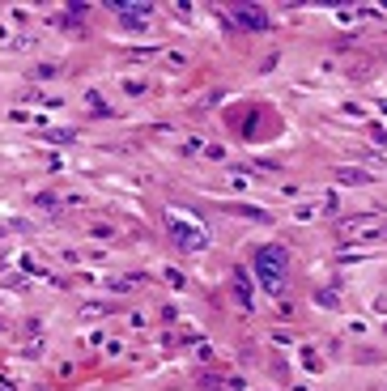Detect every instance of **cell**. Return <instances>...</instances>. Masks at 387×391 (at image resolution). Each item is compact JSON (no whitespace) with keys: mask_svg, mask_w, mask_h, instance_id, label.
Returning a JSON list of instances; mask_svg holds the SVG:
<instances>
[{"mask_svg":"<svg viewBox=\"0 0 387 391\" xmlns=\"http://www.w3.org/2000/svg\"><path fill=\"white\" fill-rule=\"evenodd\" d=\"M166 230H171V238L179 242L183 251H200L205 242H209V230H205L200 222H191L183 209H171V213H166Z\"/></svg>","mask_w":387,"mask_h":391,"instance_id":"6da1fadb","label":"cell"},{"mask_svg":"<svg viewBox=\"0 0 387 391\" xmlns=\"http://www.w3.org/2000/svg\"><path fill=\"white\" fill-rule=\"evenodd\" d=\"M234 21H243V26L260 30V26H269V13H260L255 5H243V9H234Z\"/></svg>","mask_w":387,"mask_h":391,"instance_id":"3957f363","label":"cell"},{"mask_svg":"<svg viewBox=\"0 0 387 391\" xmlns=\"http://www.w3.org/2000/svg\"><path fill=\"white\" fill-rule=\"evenodd\" d=\"M341 179H345V183H366V175H362V170H345Z\"/></svg>","mask_w":387,"mask_h":391,"instance_id":"277c9868","label":"cell"},{"mask_svg":"<svg viewBox=\"0 0 387 391\" xmlns=\"http://www.w3.org/2000/svg\"><path fill=\"white\" fill-rule=\"evenodd\" d=\"M255 268H260V281H264V289H281L289 260H285V251H281V247H269V251H260V255H255Z\"/></svg>","mask_w":387,"mask_h":391,"instance_id":"7a4b0ae2","label":"cell"}]
</instances>
